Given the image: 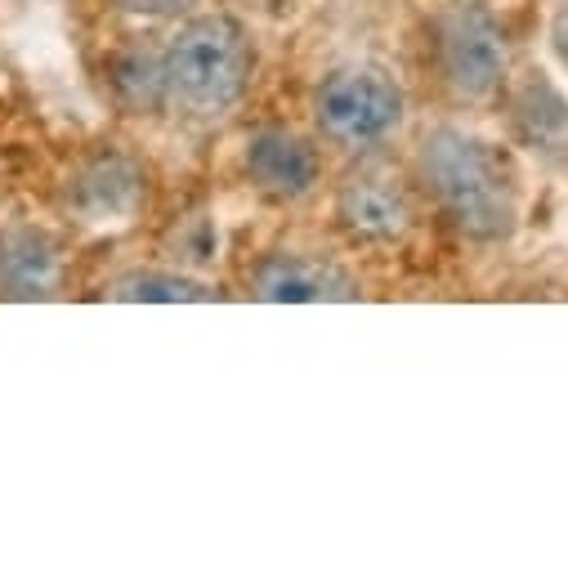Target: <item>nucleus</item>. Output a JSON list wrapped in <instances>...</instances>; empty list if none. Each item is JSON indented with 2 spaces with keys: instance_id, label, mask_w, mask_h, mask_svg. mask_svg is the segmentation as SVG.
<instances>
[{
  "instance_id": "obj_10",
  "label": "nucleus",
  "mask_w": 568,
  "mask_h": 568,
  "mask_svg": "<svg viewBox=\"0 0 568 568\" xmlns=\"http://www.w3.org/2000/svg\"><path fill=\"white\" fill-rule=\"evenodd\" d=\"M103 296L116 305H206V301H220V287L189 268L144 264V268L116 273L103 287Z\"/></svg>"
},
{
  "instance_id": "obj_12",
  "label": "nucleus",
  "mask_w": 568,
  "mask_h": 568,
  "mask_svg": "<svg viewBox=\"0 0 568 568\" xmlns=\"http://www.w3.org/2000/svg\"><path fill=\"white\" fill-rule=\"evenodd\" d=\"M112 6L134 19H184L197 0H112Z\"/></svg>"
},
{
  "instance_id": "obj_11",
  "label": "nucleus",
  "mask_w": 568,
  "mask_h": 568,
  "mask_svg": "<svg viewBox=\"0 0 568 568\" xmlns=\"http://www.w3.org/2000/svg\"><path fill=\"white\" fill-rule=\"evenodd\" d=\"M116 94L125 108L144 112V108H166V94H162V63L158 54H125L116 63V77H112Z\"/></svg>"
},
{
  "instance_id": "obj_2",
  "label": "nucleus",
  "mask_w": 568,
  "mask_h": 568,
  "mask_svg": "<svg viewBox=\"0 0 568 568\" xmlns=\"http://www.w3.org/2000/svg\"><path fill=\"white\" fill-rule=\"evenodd\" d=\"M158 63L166 108H175L189 121H224L251 94L255 41L233 14H184L158 50Z\"/></svg>"
},
{
  "instance_id": "obj_4",
  "label": "nucleus",
  "mask_w": 568,
  "mask_h": 568,
  "mask_svg": "<svg viewBox=\"0 0 568 568\" xmlns=\"http://www.w3.org/2000/svg\"><path fill=\"white\" fill-rule=\"evenodd\" d=\"M430 54L444 90L457 103H488L510 81V45L484 6H448L430 28Z\"/></svg>"
},
{
  "instance_id": "obj_7",
  "label": "nucleus",
  "mask_w": 568,
  "mask_h": 568,
  "mask_svg": "<svg viewBox=\"0 0 568 568\" xmlns=\"http://www.w3.org/2000/svg\"><path fill=\"white\" fill-rule=\"evenodd\" d=\"M251 296L264 305H349L363 282L323 251H268L251 268Z\"/></svg>"
},
{
  "instance_id": "obj_6",
  "label": "nucleus",
  "mask_w": 568,
  "mask_h": 568,
  "mask_svg": "<svg viewBox=\"0 0 568 568\" xmlns=\"http://www.w3.org/2000/svg\"><path fill=\"white\" fill-rule=\"evenodd\" d=\"M332 215H336V229L363 246H394L416 224V206H412L407 184L389 166H376V162L354 166L336 184Z\"/></svg>"
},
{
  "instance_id": "obj_3",
  "label": "nucleus",
  "mask_w": 568,
  "mask_h": 568,
  "mask_svg": "<svg viewBox=\"0 0 568 568\" xmlns=\"http://www.w3.org/2000/svg\"><path fill=\"white\" fill-rule=\"evenodd\" d=\"M407 121V90L381 63H341L314 90V125L341 153H376Z\"/></svg>"
},
{
  "instance_id": "obj_1",
  "label": "nucleus",
  "mask_w": 568,
  "mask_h": 568,
  "mask_svg": "<svg viewBox=\"0 0 568 568\" xmlns=\"http://www.w3.org/2000/svg\"><path fill=\"white\" fill-rule=\"evenodd\" d=\"M416 175L439 220L466 242H510L519 229V180L510 158L466 125H435L420 134Z\"/></svg>"
},
{
  "instance_id": "obj_9",
  "label": "nucleus",
  "mask_w": 568,
  "mask_h": 568,
  "mask_svg": "<svg viewBox=\"0 0 568 568\" xmlns=\"http://www.w3.org/2000/svg\"><path fill=\"white\" fill-rule=\"evenodd\" d=\"M63 292V246L50 229L14 220L0 224V301H54Z\"/></svg>"
},
{
  "instance_id": "obj_13",
  "label": "nucleus",
  "mask_w": 568,
  "mask_h": 568,
  "mask_svg": "<svg viewBox=\"0 0 568 568\" xmlns=\"http://www.w3.org/2000/svg\"><path fill=\"white\" fill-rule=\"evenodd\" d=\"M550 50L559 59V68L568 72V0L555 6V19H550Z\"/></svg>"
},
{
  "instance_id": "obj_8",
  "label": "nucleus",
  "mask_w": 568,
  "mask_h": 568,
  "mask_svg": "<svg viewBox=\"0 0 568 568\" xmlns=\"http://www.w3.org/2000/svg\"><path fill=\"white\" fill-rule=\"evenodd\" d=\"M242 175L264 202L292 206L323 184V158L301 130L260 125L242 144Z\"/></svg>"
},
{
  "instance_id": "obj_5",
  "label": "nucleus",
  "mask_w": 568,
  "mask_h": 568,
  "mask_svg": "<svg viewBox=\"0 0 568 568\" xmlns=\"http://www.w3.org/2000/svg\"><path fill=\"white\" fill-rule=\"evenodd\" d=\"M149 206V166L125 149H94L63 184V211L85 229H125Z\"/></svg>"
}]
</instances>
